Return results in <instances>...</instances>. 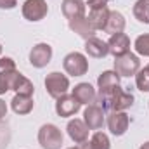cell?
Listing matches in <instances>:
<instances>
[{
  "label": "cell",
  "mask_w": 149,
  "mask_h": 149,
  "mask_svg": "<svg viewBox=\"0 0 149 149\" xmlns=\"http://www.w3.org/2000/svg\"><path fill=\"white\" fill-rule=\"evenodd\" d=\"M97 101H99V106L104 111L113 113V111H125L130 106H134L135 97L130 92L123 90L120 85H114V87H108V88H99Z\"/></svg>",
  "instance_id": "6da1fadb"
},
{
  "label": "cell",
  "mask_w": 149,
  "mask_h": 149,
  "mask_svg": "<svg viewBox=\"0 0 149 149\" xmlns=\"http://www.w3.org/2000/svg\"><path fill=\"white\" fill-rule=\"evenodd\" d=\"M45 90L52 99H59L70 90V78L59 71H52L45 76Z\"/></svg>",
  "instance_id": "7a4b0ae2"
},
{
  "label": "cell",
  "mask_w": 149,
  "mask_h": 149,
  "mask_svg": "<svg viewBox=\"0 0 149 149\" xmlns=\"http://www.w3.org/2000/svg\"><path fill=\"white\" fill-rule=\"evenodd\" d=\"M38 142H40L42 149H61V146H63V132L56 125L45 123L38 130Z\"/></svg>",
  "instance_id": "3957f363"
},
{
  "label": "cell",
  "mask_w": 149,
  "mask_h": 149,
  "mask_svg": "<svg viewBox=\"0 0 149 149\" xmlns=\"http://www.w3.org/2000/svg\"><path fill=\"white\" fill-rule=\"evenodd\" d=\"M63 68L71 76H83L88 71V61L81 52H70L63 59Z\"/></svg>",
  "instance_id": "277c9868"
},
{
  "label": "cell",
  "mask_w": 149,
  "mask_h": 149,
  "mask_svg": "<svg viewBox=\"0 0 149 149\" xmlns=\"http://www.w3.org/2000/svg\"><path fill=\"white\" fill-rule=\"evenodd\" d=\"M141 70V61L135 54L128 52L125 56L114 57V71L120 76H134Z\"/></svg>",
  "instance_id": "5b68a950"
},
{
  "label": "cell",
  "mask_w": 149,
  "mask_h": 149,
  "mask_svg": "<svg viewBox=\"0 0 149 149\" xmlns=\"http://www.w3.org/2000/svg\"><path fill=\"white\" fill-rule=\"evenodd\" d=\"M23 16L24 19L31 21V23H37V21H42L47 12H49V5L45 0H26L23 3Z\"/></svg>",
  "instance_id": "8992f818"
},
{
  "label": "cell",
  "mask_w": 149,
  "mask_h": 149,
  "mask_svg": "<svg viewBox=\"0 0 149 149\" xmlns=\"http://www.w3.org/2000/svg\"><path fill=\"white\" fill-rule=\"evenodd\" d=\"M17 73L16 63L10 57H0V95L10 90V81Z\"/></svg>",
  "instance_id": "52a82bcc"
},
{
  "label": "cell",
  "mask_w": 149,
  "mask_h": 149,
  "mask_svg": "<svg viewBox=\"0 0 149 149\" xmlns=\"http://www.w3.org/2000/svg\"><path fill=\"white\" fill-rule=\"evenodd\" d=\"M106 123H108V128H109V132L113 135L120 137V135H123L128 130L130 118H128V114L125 111H113V113H109Z\"/></svg>",
  "instance_id": "ba28073f"
},
{
  "label": "cell",
  "mask_w": 149,
  "mask_h": 149,
  "mask_svg": "<svg viewBox=\"0 0 149 149\" xmlns=\"http://www.w3.org/2000/svg\"><path fill=\"white\" fill-rule=\"evenodd\" d=\"M52 59V47L49 43H37L30 52V63L33 68H45Z\"/></svg>",
  "instance_id": "9c48e42d"
},
{
  "label": "cell",
  "mask_w": 149,
  "mask_h": 149,
  "mask_svg": "<svg viewBox=\"0 0 149 149\" xmlns=\"http://www.w3.org/2000/svg\"><path fill=\"white\" fill-rule=\"evenodd\" d=\"M80 108H81V104L74 99V95H68V94H64V95H61L59 99H56V113L61 116V118H70V116H73L76 113L80 111Z\"/></svg>",
  "instance_id": "30bf717a"
},
{
  "label": "cell",
  "mask_w": 149,
  "mask_h": 149,
  "mask_svg": "<svg viewBox=\"0 0 149 149\" xmlns=\"http://www.w3.org/2000/svg\"><path fill=\"white\" fill-rule=\"evenodd\" d=\"M108 47H109V54L114 57L125 56L130 52V38L127 33L120 31V33H113L111 38L108 40Z\"/></svg>",
  "instance_id": "8fae6325"
},
{
  "label": "cell",
  "mask_w": 149,
  "mask_h": 149,
  "mask_svg": "<svg viewBox=\"0 0 149 149\" xmlns=\"http://www.w3.org/2000/svg\"><path fill=\"white\" fill-rule=\"evenodd\" d=\"M85 9H87V2L83 0H63L61 3L63 16L68 21H76L85 17Z\"/></svg>",
  "instance_id": "7c38bea8"
},
{
  "label": "cell",
  "mask_w": 149,
  "mask_h": 149,
  "mask_svg": "<svg viewBox=\"0 0 149 149\" xmlns=\"http://www.w3.org/2000/svg\"><path fill=\"white\" fill-rule=\"evenodd\" d=\"M83 121L90 130H99L104 125V109L99 104H90L83 113Z\"/></svg>",
  "instance_id": "4fadbf2b"
},
{
  "label": "cell",
  "mask_w": 149,
  "mask_h": 149,
  "mask_svg": "<svg viewBox=\"0 0 149 149\" xmlns=\"http://www.w3.org/2000/svg\"><path fill=\"white\" fill-rule=\"evenodd\" d=\"M66 130H68L70 139L73 141L74 144H81V142L88 141V132H90V128L85 125V121H83V120H78V118L70 120V121H68Z\"/></svg>",
  "instance_id": "5bb4252c"
},
{
  "label": "cell",
  "mask_w": 149,
  "mask_h": 149,
  "mask_svg": "<svg viewBox=\"0 0 149 149\" xmlns=\"http://www.w3.org/2000/svg\"><path fill=\"white\" fill-rule=\"evenodd\" d=\"M71 94L74 95V99H76L80 104H87V106L95 104V99H97L95 88H94L90 83H78V85H74V88H73Z\"/></svg>",
  "instance_id": "9a60e30c"
},
{
  "label": "cell",
  "mask_w": 149,
  "mask_h": 149,
  "mask_svg": "<svg viewBox=\"0 0 149 149\" xmlns=\"http://www.w3.org/2000/svg\"><path fill=\"white\" fill-rule=\"evenodd\" d=\"M85 52L90 57L102 59L109 54V47H108V42H104V40H101L97 37H92L88 40H85Z\"/></svg>",
  "instance_id": "2e32d148"
},
{
  "label": "cell",
  "mask_w": 149,
  "mask_h": 149,
  "mask_svg": "<svg viewBox=\"0 0 149 149\" xmlns=\"http://www.w3.org/2000/svg\"><path fill=\"white\" fill-rule=\"evenodd\" d=\"M70 30L74 31L78 37H81L83 40H88V38L95 37V28L90 24L88 17H81V19H76V21H70Z\"/></svg>",
  "instance_id": "e0dca14e"
},
{
  "label": "cell",
  "mask_w": 149,
  "mask_h": 149,
  "mask_svg": "<svg viewBox=\"0 0 149 149\" xmlns=\"http://www.w3.org/2000/svg\"><path fill=\"white\" fill-rule=\"evenodd\" d=\"M10 90H14L16 94H21V95H31V97H33V94H35L33 83H31L24 74L19 73V71L14 74V78H12V81H10Z\"/></svg>",
  "instance_id": "ac0fdd59"
},
{
  "label": "cell",
  "mask_w": 149,
  "mask_h": 149,
  "mask_svg": "<svg viewBox=\"0 0 149 149\" xmlns=\"http://www.w3.org/2000/svg\"><path fill=\"white\" fill-rule=\"evenodd\" d=\"M33 97L31 95H21V94H16L10 101V108L16 114H30L33 111Z\"/></svg>",
  "instance_id": "d6986e66"
},
{
  "label": "cell",
  "mask_w": 149,
  "mask_h": 149,
  "mask_svg": "<svg viewBox=\"0 0 149 149\" xmlns=\"http://www.w3.org/2000/svg\"><path fill=\"white\" fill-rule=\"evenodd\" d=\"M109 9L108 7H101V9H92L90 12H88V21H90V24L95 28V30H102L104 31V28H106V23H108V17H109Z\"/></svg>",
  "instance_id": "ffe728a7"
},
{
  "label": "cell",
  "mask_w": 149,
  "mask_h": 149,
  "mask_svg": "<svg viewBox=\"0 0 149 149\" xmlns=\"http://www.w3.org/2000/svg\"><path fill=\"white\" fill-rule=\"evenodd\" d=\"M125 24H127V21H125V17H123V14L121 12H118V10H111L109 12V17H108V23H106V28H104V31L106 33H120V31H123L125 30Z\"/></svg>",
  "instance_id": "44dd1931"
},
{
  "label": "cell",
  "mask_w": 149,
  "mask_h": 149,
  "mask_svg": "<svg viewBox=\"0 0 149 149\" xmlns=\"http://www.w3.org/2000/svg\"><path fill=\"white\" fill-rule=\"evenodd\" d=\"M120 74L116 71H102L97 78V87L99 88H108V87H114L120 85Z\"/></svg>",
  "instance_id": "7402d4cb"
},
{
  "label": "cell",
  "mask_w": 149,
  "mask_h": 149,
  "mask_svg": "<svg viewBox=\"0 0 149 149\" xmlns=\"http://www.w3.org/2000/svg\"><path fill=\"white\" fill-rule=\"evenodd\" d=\"M134 16L139 23L149 24V2L148 0H137L134 3Z\"/></svg>",
  "instance_id": "603a6c76"
},
{
  "label": "cell",
  "mask_w": 149,
  "mask_h": 149,
  "mask_svg": "<svg viewBox=\"0 0 149 149\" xmlns=\"http://www.w3.org/2000/svg\"><path fill=\"white\" fill-rule=\"evenodd\" d=\"M92 149H111V142H109V137L104 134V132H95L92 135V139L88 141Z\"/></svg>",
  "instance_id": "cb8c5ba5"
},
{
  "label": "cell",
  "mask_w": 149,
  "mask_h": 149,
  "mask_svg": "<svg viewBox=\"0 0 149 149\" xmlns=\"http://www.w3.org/2000/svg\"><path fill=\"white\" fill-rule=\"evenodd\" d=\"M135 85L141 92H149V68H141L135 74Z\"/></svg>",
  "instance_id": "d4e9b609"
},
{
  "label": "cell",
  "mask_w": 149,
  "mask_h": 149,
  "mask_svg": "<svg viewBox=\"0 0 149 149\" xmlns=\"http://www.w3.org/2000/svg\"><path fill=\"white\" fill-rule=\"evenodd\" d=\"M134 47H135V52L139 56H144V57H149V33H144V35H139L134 42Z\"/></svg>",
  "instance_id": "484cf974"
},
{
  "label": "cell",
  "mask_w": 149,
  "mask_h": 149,
  "mask_svg": "<svg viewBox=\"0 0 149 149\" xmlns=\"http://www.w3.org/2000/svg\"><path fill=\"white\" fill-rule=\"evenodd\" d=\"M111 0H88L87 2V5H88V9L92 10V9H101V7H108V3H109Z\"/></svg>",
  "instance_id": "4316f807"
},
{
  "label": "cell",
  "mask_w": 149,
  "mask_h": 149,
  "mask_svg": "<svg viewBox=\"0 0 149 149\" xmlns=\"http://www.w3.org/2000/svg\"><path fill=\"white\" fill-rule=\"evenodd\" d=\"M17 5V0H0V9H5V10H10Z\"/></svg>",
  "instance_id": "83f0119b"
},
{
  "label": "cell",
  "mask_w": 149,
  "mask_h": 149,
  "mask_svg": "<svg viewBox=\"0 0 149 149\" xmlns=\"http://www.w3.org/2000/svg\"><path fill=\"white\" fill-rule=\"evenodd\" d=\"M5 114H7V104L0 99V121L5 118Z\"/></svg>",
  "instance_id": "f1b7e54d"
},
{
  "label": "cell",
  "mask_w": 149,
  "mask_h": 149,
  "mask_svg": "<svg viewBox=\"0 0 149 149\" xmlns=\"http://www.w3.org/2000/svg\"><path fill=\"white\" fill-rule=\"evenodd\" d=\"M78 148H80V149H92V146H90V142H88V141H85V142L78 144Z\"/></svg>",
  "instance_id": "f546056e"
},
{
  "label": "cell",
  "mask_w": 149,
  "mask_h": 149,
  "mask_svg": "<svg viewBox=\"0 0 149 149\" xmlns=\"http://www.w3.org/2000/svg\"><path fill=\"white\" fill-rule=\"evenodd\" d=\"M139 149H149V142H144V144H142Z\"/></svg>",
  "instance_id": "4dcf8cb0"
},
{
  "label": "cell",
  "mask_w": 149,
  "mask_h": 149,
  "mask_svg": "<svg viewBox=\"0 0 149 149\" xmlns=\"http://www.w3.org/2000/svg\"><path fill=\"white\" fill-rule=\"evenodd\" d=\"M68 149H80V148H78V146H76V148H68Z\"/></svg>",
  "instance_id": "1f68e13d"
},
{
  "label": "cell",
  "mask_w": 149,
  "mask_h": 149,
  "mask_svg": "<svg viewBox=\"0 0 149 149\" xmlns=\"http://www.w3.org/2000/svg\"><path fill=\"white\" fill-rule=\"evenodd\" d=\"M0 54H2V43H0Z\"/></svg>",
  "instance_id": "d6a6232c"
},
{
  "label": "cell",
  "mask_w": 149,
  "mask_h": 149,
  "mask_svg": "<svg viewBox=\"0 0 149 149\" xmlns=\"http://www.w3.org/2000/svg\"><path fill=\"white\" fill-rule=\"evenodd\" d=\"M148 68H149V64H148Z\"/></svg>",
  "instance_id": "836d02e7"
},
{
  "label": "cell",
  "mask_w": 149,
  "mask_h": 149,
  "mask_svg": "<svg viewBox=\"0 0 149 149\" xmlns=\"http://www.w3.org/2000/svg\"><path fill=\"white\" fill-rule=\"evenodd\" d=\"M148 2H149V0H148Z\"/></svg>",
  "instance_id": "e575fe53"
}]
</instances>
